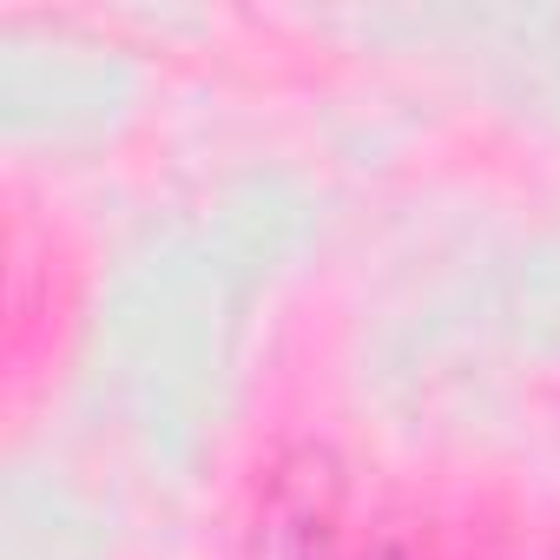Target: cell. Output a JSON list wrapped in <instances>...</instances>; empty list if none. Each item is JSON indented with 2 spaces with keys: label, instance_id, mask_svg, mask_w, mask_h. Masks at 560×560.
I'll return each mask as SVG.
<instances>
[{
  "label": "cell",
  "instance_id": "1",
  "mask_svg": "<svg viewBox=\"0 0 560 560\" xmlns=\"http://www.w3.org/2000/svg\"><path fill=\"white\" fill-rule=\"evenodd\" d=\"M337 521H343V462L304 442L270 468L257 508V560H337Z\"/></svg>",
  "mask_w": 560,
  "mask_h": 560
},
{
  "label": "cell",
  "instance_id": "2",
  "mask_svg": "<svg viewBox=\"0 0 560 560\" xmlns=\"http://www.w3.org/2000/svg\"><path fill=\"white\" fill-rule=\"evenodd\" d=\"M370 560H416V553L402 540H383V547H370Z\"/></svg>",
  "mask_w": 560,
  "mask_h": 560
}]
</instances>
